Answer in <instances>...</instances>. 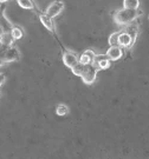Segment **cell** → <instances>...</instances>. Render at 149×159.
Returning <instances> with one entry per match:
<instances>
[{
    "label": "cell",
    "mask_w": 149,
    "mask_h": 159,
    "mask_svg": "<svg viewBox=\"0 0 149 159\" xmlns=\"http://www.w3.org/2000/svg\"><path fill=\"white\" fill-rule=\"evenodd\" d=\"M140 16H142V11H140L138 8H136V10L122 8V10L115 12L114 19L116 24H118V25H129L135 19H137Z\"/></svg>",
    "instance_id": "1"
},
{
    "label": "cell",
    "mask_w": 149,
    "mask_h": 159,
    "mask_svg": "<svg viewBox=\"0 0 149 159\" xmlns=\"http://www.w3.org/2000/svg\"><path fill=\"white\" fill-rule=\"evenodd\" d=\"M20 57L19 50L14 46H10V47H5L2 51L0 52V58L2 59L4 63H13L18 60Z\"/></svg>",
    "instance_id": "2"
},
{
    "label": "cell",
    "mask_w": 149,
    "mask_h": 159,
    "mask_svg": "<svg viewBox=\"0 0 149 159\" xmlns=\"http://www.w3.org/2000/svg\"><path fill=\"white\" fill-rule=\"evenodd\" d=\"M97 72L98 70L92 64L90 65H88L86 66V70L84 71V73L82 74V80H83V83L86 84V85H91L92 83L96 80V75H97Z\"/></svg>",
    "instance_id": "3"
},
{
    "label": "cell",
    "mask_w": 149,
    "mask_h": 159,
    "mask_svg": "<svg viewBox=\"0 0 149 159\" xmlns=\"http://www.w3.org/2000/svg\"><path fill=\"white\" fill-rule=\"evenodd\" d=\"M110 63H111V60L107 54H96L95 58L92 59L91 64L97 70H107V68H109Z\"/></svg>",
    "instance_id": "4"
},
{
    "label": "cell",
    "mask_w": 149,
    "mask_h": 159,
    "mask_svg": "<svg viewBox=\"0 0 149 159\" xmlns=\"http://www.w3.org/2000/svg\"><path fill=\"white\" fill-rule=\"evenodd\" d=\"M63 10H64L63 1H60V0H56V1H53V2H51V4L49 5V7L46 8L45 13L49 16V17L56 18V17H58L62 12H63Z\"/></svg>",
    "instance_id": "5"
},
{
    "label": "cell",
    "mask_w": 149,
    "mask_h": 159,
    "mask_svg": "<svg viewBox=\"0 0 149 159\" xmlns=\"http://www.w3.org/2000/svg\"><path fill=\"white\" fill-rule=\"evenodd\" d=\"M63 63L65 64V66L69 68H72L78 63V56L74 53V52L66 51L63 53Z\"/></svg>",
    "instance_id": "6"
},
{
    "label": "cell",
    "mask_w": 149,
    "mask_h": 159,
    "mask_svg": "<svg viewBox=\"0 0 149 159\" xmlns=\"http://www.w3.org/2000/svg\"><path fill=\"white\" fill-rule=\"evenodd\" d=\"M105 54L109 57L110 60L115 61V60H118V59L123 57V50L120 46H110L109 50L107 51Z\"/></svg>",
    "instance_id": "7"
},
{
    "label": "cell",
    "mask_w": 149,
    "mask_h": 159,
    "mask_svg": "<svg viewBox=\"0 0 149 159\" xmlns=\"http://www.w3.org/2000/svg\"><path fill=\"white\" fill-rule=\"evenodd\" d=\"M39 19H40V23L43 24V26H44L47 31H50L52 33L56 31V30H55V24H53V20H52L53 18L49 17L46 13H43V14H40Z\"/></svg>",
    "instance_id": "8"
},
{
    "label": "cell",
    "mask_w": 149,
    "mask_h": 159,
    "mask_svg": "<svg viewBox=\"0 0 149 159\" xmlns=\"http://www.w3.org/2000/svg\"><path fill=\"white\" fill-rule=\"evenodd\" d=\"M132 45H134V43H132V37L129 35V33L120 32V35H118V46L120 47H130Z\"/></svg>",
    "instance_id": "9"
},
{
    "label": "cell",
    "mask_w": 149,
    "mask_h": 159,
    "mask_svg": "<svg viewBox=\"0 0 149 159\" xmlns=\"http://www.w3.org/2000/svg\"><path fill=\"white\" fill-rule=\"evenodd\" d=\"M0 41H1V45L5 46V47H10V46H13V43H14V39L12 37L11 32H2L0 34Z\"/></svg>",
    "instance_id": "10"
},
{
    "label": "cell",
    "mask_w": 149,
    "mask_h": 159,
    "mask_svg": "<svg viewBox=\"0 0 149 159\" xmlns=\"http://www.w3.org/2000/svg\"><path fill=\"white\" fill-rule=\"evenodd\" d=\"M86 66H88V65H83V64H80L79 61H78L74 67L71 68V71H72V73H74V75L82 77V74L84 73V71L86 70Z\"/></svg>",
    "instance_id": "11"
},
{
    "label": "cell",
    "mask_w": 149,
    "mask_h": 159,
    "mask_svg": "<svg viewBox=\"0 0 149 159\" xmlns=\"http://www.w3.org/2000/svg\"><path fill=\"white\" fill-rule=\"evenodd\" d=\"M10 32H11L12 37H13V39H14V40H20L24 37L23 30L20 29L19 26H13Z\"/></svg>",
    "instance_id": "12"
},
{
    "label": "cell",
    "mask_w": 149,
    "mask_h": 159,
    "mask_svg": "<svg viewBox=\"0 0 149 159\" xmlns=\"http://www.w3.org/2000/svg\"><path fill=\"white\" fill-rule=\"evenodd\" d=\"M140 6V0H123V8L136 10Z\"/></svg>",
    "instance_id": "13"
},
{
    "label": "cell",
    "mask_w": 149,
    "mask_h": 159,
    "mask_svg": "<svg viewBox=\"0 0 149 159\" xmlns=\"http://www.w3.org/2000/svg\"><path fill=\"white\" fill-rule=\"evenodd\" d=\"M18 5L24 10H32L35 8V4L32 0H17Z\"/></svg>",
    "instance_id": "14"
},
{
    "label": "cell",
    "mask_w": 149,
    "mask_h": 159,
    "mask_svg": "<svg viewBox=\"0 0 149 159\" xmlns=\"http://www.w3.org/2000/svg\"><path fill=\"white\" fill-rule=\"evenodd\" d=\"M127 33H129V35L132 37V43H135V40H136V35H137V26L136 25H129L128 27H127Z\"/></svg>",
    "instance_id": "15"
},
{
    "label": "cell",
    "mask_w": 149,
    "mask_h": 159,
    "mask_svg": "<svg viewBox=\"0 0 149 159\" xmlns=\"http://www.w3.org/2000/svg\"><path fill=\"white\" fill-rule=\"evenodd\" d=\"M69 107L64 104H59L56 107V114H58V116H66V114H69Z\"/></svg>",
    "instance_id": "16"
},
{
    "label": "cell",
    "mask_w": 149,
    "mask_h": 159,
    "mask_svg": "<svg viewBox=\"0 0 149 159\" xmlns=\"http://www.w3.org/2000/svg\"><path fill=\"white\" fill-rule=\"evenodd\" d=\"M78 61L80 64H83V65H90L92 63V58L90 56H88L85 52H83L79 57H78Z\"/></svg>",
    "instance_id": "17"
},
{
    "label": "cell",
    "mask_w": 149,
    "mask_h": 159,
    "mask_svg": "<svg viewBox=\"0 0 149 159\" xmlns=\"http://www.w3.org/2000/svg\"><path fill=\"white\" fill-rule=\"evenodd\" d=\"M118 35H120V32H116L110 35L109 40H108L110 46H118Z\"/></svg>",
    "instance_id": "18"
},
{
    "label": "cell",
    "mask_w": 149,
    "mask_h": 159,
    "mask_svg": "<svg viewBox=\"0 0 149 159\" xmlns=\"http://www.w3.org/2000/svg\"><path fill=\"white\" fill-rule=\"evenodd\" d=\"M6 81V77L4 73H0V87L4 85V83Z\"/></svg>",
    "instance_id": "19"
},
{
    "label": "cell",
    "mask_w": 149,
    "mask_h": 159,
    "mask_svg": "<svg viewBox=\"0 0 149 159\" xmlns=\"http://www.w3.org/2000/svg\"><path fill=\"white\" fill-rule=\"evenodd\" d=\"M84 52H85L88 56H90L92 59H94V58H95V56H96V53H95L94 51H91V50H86V51H84Z\"/></svg>",
    "instance_id": "20"
},
{
    "label": "cell",
    "mask_w": 149,
    "mask_h": 159,
    "mask_svg": "<svg viewBox=\"0 0 149 159\" xmlns=\"http://www.w3.org/2000/svg\"><path fill=\"white\" fill-rule=\"evenodd\" d=\"M4 61H2V59H1V58H0V67H1V66H2V65H4Z\"/></svg>",
    "instance_id": "21"
},
{
    "label": "cell",
    "mask_w": 149,
    "mask_h": 159,
    "mask_svg": "<svg viewBox=\"0 0 149 159\" xmlns=\"http://www.w3.org/2000/svg\"><path fill=\"white\" fill-rule=\"evenodd\" d=\"M6 1H8V0H0V4L1 2H6Z\"/></svg>",
    "instance_id": "22"
},
{
    "label": "cell",
    "mask_w": 149,
    "mask_h": 159,
    "mask_svg": "<svg viewBox=\"0 0 149 159\" xmlns=\"http://www.w3.org/2000/svg\"><path fill=\"white\" fill-rule=\"evenodd\" d=\"M0 46H1V41H0Z\"/></svg>",
    "instance_id": "23"
}]
</instances>
